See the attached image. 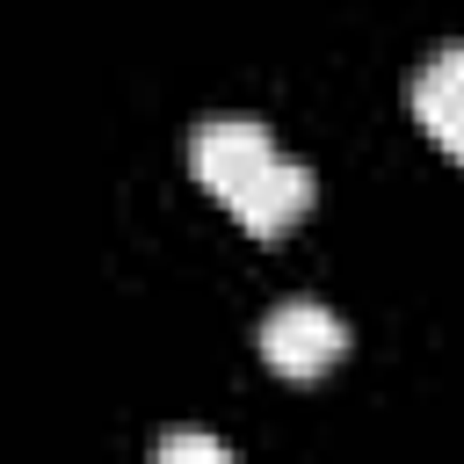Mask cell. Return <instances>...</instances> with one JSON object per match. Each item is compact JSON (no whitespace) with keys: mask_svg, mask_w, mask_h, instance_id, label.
<instances>
[{"mask_svg":"<svg viewBox=\"0 0 464 464\" xmlns=\"http://www.w3.org/2000/svg\"><path fill=\"white\" fill-rule=\"evenodd\" d=\"M268 152H276V138H268L261 116H203V123L188 130V174H196L218 203H225Z\"/></svg>","mask_w":464,"mask_h":464,"instance_id":"obj_2","label":"cell"},{"mask_svg":"<svg viewBox=\"0 0 464 464\" xmlns=\"http://www.w3.org/2000/svg\"><path fill=\"white\" fill-rule=\"evenodd\" d=\"M341 355H348V326L326 304H312V297H290V304H276L261 319V362L276 377H319Z\"/></svg>","mask_w":464,"mask_h":464,"instance_id":"obj_1","label":"cell"},{"mask_svg":"<svg viewBox=\"0 0 464 464\" xmlns=\"http://www.w3.org/2000/svg\"><path fill=\"white\" fill-rule=\"evenodd\" d=\"M312 196H319V181H312V167L304 160H283V152H268L232 196H225V210L254 232V239H276V232H290L304 210H312Z\"/></svg>","mask_w":464,"mask_h":464,"instance_id":"obj_3","label":"cell"},{"mask_svg":"<svg viewBox=\"0 0 464 464\" xmlns=\"http://www.w3.org/2000/svg\"><path fill=\"white\" fill-rule=\"evenodd\" d=\"M152 450H160L167 464H232V450H225L218 435H196V428H167Z\"/></svg>","mask_w":464,"mask_h":464,"instance_id":"obj_5","label":"cell"},{"mask_svg":"<svg viewBox=\"0 0 464 464\" xmlns=\"http://www.w3.org/2000/svg\"><path fill=\"white\" fill-rule=\"evenodd\" d=\"M406 102H413V123H420L450 160H464V44H450V51L420 58V72H413Z\"/></svg>","mask_w":464,"mask_h":464,"instance_id":"obj_4","label":"cell"}]
</instances>
